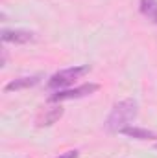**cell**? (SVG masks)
<instances>
[{"instance_id":"cell-10","label":"cell","mask_w":157,"mask_h":158,"mask_svg":"<svg viewBox=\"0 0 157 158\" xmlns=\"http://www.w3.org/2000/svg\"><path fill=\"white\" fill-rule=\"evenodd\" d=\"M155 147H157V143H155Z\"/></svg>"},{"instance_id":"cell-7","label":"cell","mask_w":157,"mask_h":158,"mask_svg":"<svg viewBox=\"0 0 157 158\" xmlns=\"http://www.w3.org/2000/svg\"><path fill=\"white\" fill-rule=\"evenodd\" d=\"M139 9H141V13L148 20H152V22L157 24V0H141Z\"/></svg>"},{"instance_id":"cell-5","label":"cell","mask_w":157,"mask_h":158,"mask_svg":"<svg viewBox=\"0 0 157 158\" xmlns=\"http://www.w3.org/2000/svg\"><path fill=\"white\" fill-rule=\"evenodd\" d=\"M41 81L39 76H28V77H19V79H13V81H9L6 86H4V90L6 92H13V90H24V88H30V86H34V85H37Z\"/></svg>"},{"instance_id":"cell-6","label":"cell","mask_w":157,"mask_h":158,"mask_svg":"<svg viewBox=\"0 0 157 158\" xmlns=\"http://www.w3.org/2000/svg\"><path fill=\"white\" fill-rule=\"evenodd\" d=\"M120 132L126 134V136H129V138H135V140H152V138H155V134H154L152 131L141 129V127H129V125L124 127Z\"/></svg>"},{"instance_id":"cell-9","label":"cell","mask_w":157,"mask_h":158,"mask_svg":"<svg viewBox=\"0 0 157 158\" xmlns=\"http://www.w3.org/2000/svg\"><path fill=\"white\" fill-rule=\"evenodd\" d=\"M57 158H78V151H67V153L59 155Z\"/></svg>"},{"instance_id":"cell-4","label":"cell","mask_w":157,"mask_h":158,"mask_svg":"<svg viewBox=\"0 0 157 158\" xmlns=\"http://www.w3.org/2000/svg\"><path fill=\"white\" fill-rule=\"evenodd\" d=\"M2 42H13V44H26L34 40V33L26 30H4L0 35Z\"/></svg>"},{"instance_id":"cell-8","label":"cell","mask_w":157,"mask_h":158,"mask_svg":"<svg viewBox=\"0 0 157 158\" xmlns=\"http://www.w3.org/2000/svg\"><path fill=\"white\" fill-rule=\"evenodd\" d=\"M61 114H63V109L61 107H54V109H50L44 114V118L39 119V125H52V123H56L57 119L61 118Z\"/></svg>"},{"instance_id":"cell-2","label":"cell","mask_w":157,"mask_h":158,"mask_svg":"<svg viewBox=\"0 0 157 158\" xmlns=\"http://www.w3.org/2000/svg\"><path fill=\"white\" fill-rule=\"evenodd\" d=\"M91 72V66L89 64H79V66H70V68H65V70H61V72H57V74H54L52 77L48 79V88H52V90H56V88H65V86H69V85H72L76 79L83 77L85 74H89Z\"/></svg>"},{"instance_id":"cell-1","label":"cell","mask_w":157,"mask_h":158,"mask_svg":"<svg viewBox=\"0 0 157 158\" xmlns=\"http://www.w3.org/2000/svg\"><path fill=\"white\" fill-rule=\"evenodd\" d=\"M137 101L135 99H122L111 109L109 116L105 119V129L109 132H120L124 127L129 125V121L137 118Z\"/></svg>"},{"instance_id":"cell-3","label":"cell","mask_w":157,"mask_h":158,"mask_svg":"<svg viewBox=\"0 0 157 158\" xmlns=\"http://www.w3.org/2000/svg\"><path fill=\"white\" fill-rule=\"evenodd\" d=\"M100 86L96 83H85L81 86L76 88H67V90H57L56 94L50 96V101H69V99H79V98H85V96H91L98 90Z\"/></svg>"}]
</instances>
